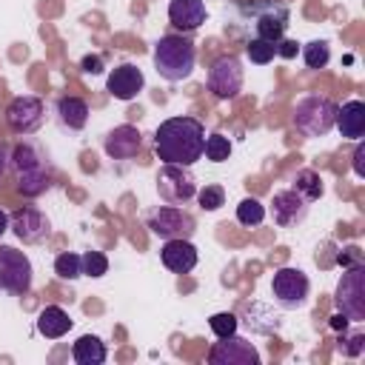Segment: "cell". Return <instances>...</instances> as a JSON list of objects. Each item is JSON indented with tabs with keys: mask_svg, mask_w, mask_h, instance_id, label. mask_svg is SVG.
<instances>
[{
	"mask_svg": "<svg viewBox=\"0 0 365 365\" xmlns=\"http://www.w3.org/2000/svg\"><path fill=\"white\" fill-rule=\"evenodd\" d=\"M205 148V128L197 117H168L154 131V151L163 163L194 165Z\"/></svg>",
	"mask_w": 365,
	"mask_h": 365,
	"instance_id": "cell-1",
	"label": "cell"
},
{
	"mask_svg": "<svg viewBox=\"0 0 365 365\" xmlns=\"http://www.w3.org/2000/svg\"><path fill=\"white\" fill-rule=\"evenodd\" d=\"M9 163L14 168L17 188L26 197H40V194H46L51 188V180H54L51 163L34 143H17L11 148V154H9Z\"/></svg>",
	"mask_w": 365,
	"mask_h": 365,
	"instance_id": "cell-2",
	"label": "cell"
},
{
	"mask_svg": "<svg viewBox=\"0 0 365 365\" xmlns=\"http://www.w3.org/2000/svg\"><path fill=\"white\" fill-rule=\"evenodd\" d=\"M197 63V48L188 37L182 34H165L157 40L154 46V68L163 80L168 83H180L185 77H191Z\"/></svg>",
	"mask_w": 365,
	"mask_h": 365,
	"instance_id": "cell-3",
	"label": "cell"
},
{
	"mask_svg": "<svg viewBox=\"0 0 365 365\" xmlns=\"http://www.w3.org/2000/svg\"><path fill=\"white\" fill-rule=\"evenodd\" d=\"M334 117H336V103L322 94L302 97L291 114L297 131L305 137H325L334 128Z\"/></svg>",
	"mask_w": 365,
	"mask_h": 365,
	"instance_id": "cell-4",
	"label": "cell"
},
{
	"mask_svg": "<svg viewBox=\"0 0 365 365\" xmlns=\"http://www.w3.org/2000/svg\"><path fill=\"white\" fill-rule=\"evenodd\" d=\"M157 194L168 205H185L188 200L197 197V177L191 174L188 165L163 163V168L157 174Z\"/></svg>",
	"mask_w": 365,
	"mask_h": 365,
	"instance_id": "cell-5",
	"label": "cell"
},
{
	"mask_svg": "<svg viewBox=\"0 0 365 365\" xmlns=\"http://www.w3.org/2000/svg\"><path fill=\"white\" fill-rule=\"evenodd\" d=\"M339 314H345L351 322H362L365 319V265H351L345 268L339 285H336V297H334Z\"/></svg>",
	"mask_w": 365,
	"mask_h": 365,
	"instance_id": "cell-6",
	"label": "cell"
},
{
	"mask_svg": "<svg viewBox=\"0 0 365 365\" xmlns=\"http://www.w3.org/2000/svg\"><path fill=\"white\" fill-rule=\"evenodd\" d=\"M271 294L277 299L279 308L285 311H297L308 302L311 297V279L305 277V271L299 268H279L274 271V279H271Z\"/></svg>",
	"mask_w": 365,
	"mask_h": 365,
	"instance_id": "cell-7",
	"label": "cell"
},
{
	"mask_svg": "<svg viewBox=\"0 0 365 365\" xmlns=\"http://www.w3.org/2000/svg\"><path fill=\"white\" fill-rule=\"evenodd\" d=\"M31 259L14 245H0V294H26L31 288Z\"/></svg>",
	"mask_w": 365,
	"mask_h": 365,
	"instance_id": "cell-8",
	"label": "cell"
},
{
	"mask_svg": "<svg viewBox=\"0 0 365 365\" xmlns=\"http://www.w3.org/2000/svg\"><path fill=\"white\" fill-rule=\"evenodd\" d=\"M242 63L234 57V54H222L211 63L208 68V91L217 97V100H234L240 91H242Z\"/></svg>",
	"mask_w": 365,
	"mask_h": 365,
	"instance_id": "cell-9",
	"label": "cell"
},
{
	"mask_svg": "<svg viewBox=\"0 0 365 365\" xmlns=\"http://www.w3.org/2000/svg\"><path fill=\"white\" fill-rule=\"evenodd\" d=\"M148 228L163 240H188L197 231V222L188 211L177 205H160L157 211L148 214Z\"/></svg>",
	"mask_w": 365,
	"mask_h": 365,
	"instance_id": "cell-10",
	"label": "cell"
},
{
	"mask_svg": "<svg viewBox=\"0 0 365 365\" xmlns=\"http://www.w3.org/2000/svg\"><path fill=\"white\" fill-rule=\"evenodd\" d=\"M208 362L211 365H259V351L245 336L228 334L208 348Z\"/></svg>",
	"mask_w": 365,
	"mask_h": 365,
	"instance_id": "cell-11",
	"label": "cell"
},
{
	"mask_svg": "<svg viewBox=\"0 0 365 365\" xmlns=\"http://www.w3.org/2000/svg\"><path fill=\"white\" fill-rule=\"evenodd\" d=\"M43 100L40 97H31V94H23V97H14L6 108V125L14 131V134H34L40 125H43Z\"/></svg>",
	"mask_w": 365,
	"mask_h": 365,
	"instance_id": "cell-12",
	"label": "cell"
},
{
	"mask_svg": "<svg viewBox=\"0 0 365 365\" xmlns=\"http://www.w3.org/2000/svg\"><path fill=\"white\" fill-rule=\"evenodd\" d=\"M9 228H11L14 237H17L20 242H26V245H37V242L48 240V234H51L48 217H46L40 208H34V205L17 208V211L9 217Z\"/></svg>",
	"mask_w": 365,
	"mask_h": 365,
	"instance_id": "cell-13",
	"label": "cell"
},
{
	"mask_svg": "<svg viewBox=\"0 0 365 365\" xmlns=\"http://www.w3.org/2000/svg\"><path fill=\"white\" fill-rule=\"evenodd\" d=\"M308 200L294 191V188H285V191H277L274 194V202H271V211H274V222L279 228H297L305 217H308Z\"/></svg>",
	"mask_w": 365,
	"mask_h": 365,
	"instance_id": "cell-14",
	"label": "cell"
},
{
	"mask_svg": "<svg viewBox=\"0 0 365 365\" xmlns=\"http://www.w3.org/2000/svg\"><path fill=\"white\" fill-rule=\"evenodd\" d=\"M143 86H145V77H143V71H140L137 66H131V63L114 66L111 74H108V80H106L108 94H111L114 100H123V103L134 100V97L143 91Z\"/></svg>",
	"mask_w": 365,
	"mask_h": 365,
	"instance_id": "cell-15",
	"label": "cell"
},
{
	"mask_svg": "<svg viewBox=\"0 0 365 365\" xmlns=\"http://www.w3.org/2000/svg\"><path fill=\"white\" fill-rule=\"evenodd\" d=\"M288 9L279 6V3H265L259 11H254V29H257V37L259 40H268V43H279L285 37V29H288Z\"/></svg>",
	"mask_w": 365,
	"mask_h": 365,
	"instance_id": "cell-16",
	"label": "cell"
},
{
	"mask_svg": "<svg viewBox=\"0 0 365 365\" xmlns=\"http://www.w3.org/2000/svg\"><path fill=\"white\" fill-rule=\"evenodd\" d=\"M103 148H106V154L111 160H131L143 148V134L134 125H117V128H111L106 134Z\"/></svg>",
	"mask_w": 365,
	"mask_h": 365,
	"instance_id": "cell-17",
	"label": "cell"
},
{
	"mask_svg": "<svg viewBox=\"0 0 365 365\" xmlns=\"http://www.w3.org/2000/svg\"><path fill=\"white\" fill-rule=\"evenodd\" d=\"M160 259L171 274H188L197 268V248L188 240H165L160 248Z\"/></svg>",
	"mask_w": 365,
	"mask_h": 365,
	"instance_id": "cell-18",
	"label": "cell"
},
{
	"mask_svg": "<svg viewBox=\"0 0 365 365\" xmlns=\"http://www.w3.org/2000/svg\"><path fill=\"white\" fill-rule=\"evenodd\" d=\"M205 3L202 0H171L168 3V20L180 31H197L205 23Z\"/></svg>",
	"mask_w": 365,
	"mask_h": 365,
	"instance_id": "cell-19",
	"label": "cell"
},
{
	"mask_svg": "<svg viewBox=\"0 0 365 365\" xmlns=\"http://www.w3.org/2000/svg\"><path fill=\"white\" fill-rule=\"evenodd\" d=\"M334 125L339 128L342 137L362 140V134H365V103L362 100H348V103H342V108L336 106Z\"/></svg>",
	"mask_w": 365,
	"mask_h": 365,
	"instance_id": "cell-20",
	"label": "cell"
},
{
	"mask_svg": "<svg viewBox=\"0 0 365 365\" xmlns=\"http://www.w3.org/2000/svg\"><path fill=\"white\" fill-rule=\"evenodd\" d=\"M88 114H91V111H88V103L80 100V97L66 94V97L57 100V120H60V125L68 128V131H80V128H86Z\"/></svg>",
	"mask_w": 365,
	"mask_h": 365,
	"instance_id": "cell-21",
	"label": "cell"
},
{
	"mask_svg": "<svg viewBox=\"0 0 365 365\" xmlns=\"http://www.w3.org/2000/svg\"><path fill=\"white\" fill-rule=\"evenodd\" d=\"M106 356H108V348L97 334H83L71 345V359L77 365H103Z\"/></svg>",
	"mask_w": 365,
	"mask_h": 365,
	"instance_id": "cell-22",
	"label": "cell"
},
{
	"mask_svg": "<svg viewBox=\"0 0 365 365\" xmlns=\"http://www.w3.org/2000/svg\"><path fill=\"white\" fill-rule=\"evenodd\" d=\"M71 317L60 308V305H46L40 314H37V334H43L46 339H60L68 334L71 328Z\"/></svg>",
	"mask_w": 365,
	"mask_h": 365,
	"instance_id": "cell-23",
	"label": "cell"
},
{
	"mask_svg": "<svg viewBox=\"0 0 365 365\" xmlns=\"http://www.w3.org/2000/svg\"><path fill=\"white\" fill-rule=\"evenodd\" d=\"M237 222L245 225V228H257L265 222V205L257 200V197H245L240 200L237 205Z\"/></svg>",
	"mask_w": 365,
	"mask_h": 365,
	"instance_id": "cell-24",
	"label": "cell"
},
{
	"mask_svg": "<svg viewBox=\"0 0 365 365\" xmlns=\"http://www.w3.org/2000/svg\"><path fill=\"white\" fill-rule=\"evenodd\" d=\"M294 191H299L308 202H314V200H319L322 197V177L317 174V171H311V168H305V171H297V177H294V185H291Z\"/></svg>",
	"mask_w": 365,
	"mask_h": 365,
	"instance_id": "cell-25",
	"label": "cell"
},
{
	"mask_svg": "<svg viewBox=\"0 0 365 365\" xmlns=\"http://www.w3.org/2000/svg\"><path fill=\"white\" fill-rule=\"evenodd\" d=\"M302 60L308 68H325L328 60H331V48L325 40H311L302 46Z\"/></svg>",
	"mask_w": 365,
	"mask_h": 365,
	"instance_id": "cell-26",
	"label": "cell"
},
{
	"mask_svg": "<svg viewBox=\"0 0 365 365\" xmlns=\"http://www.w3.org/2000/svg\"><path fill=\"white\" fill-rule=\"evenodd\" d=\"M202 154H205L211 163H225V160L231 157V140H228L225 134L214 131V134L205 137V148H202Z\"/></svg>",
	"mask_w": 365,
	"mask_h": 365,
	"instance_id": "cell-27",
	"label": "cell"
},
{
	"mask_svg": "<svg viewBox=\"0 0 365 365\" xmlns=\"http://www.w3.org/2000/svg\"><path fill=\"white\" fill-rule=\"evenodd\" d=\"M54 274H57L60 279H77V277H83L80 254H74V251L57 254V259H54Z\"/></svg>",
	"mask_w": 365,
	"mask_h": 365,
	"instance_id": "cell-28",
	"label": "cell"
},
{
	"mask_svg": "<svg viewBox=\"0 0 365 365\" xmlns=\"http://www.w3.org/2000/svg\"><path fill=\"white\" fill-rule=\"evenodd\" d=\"M245 51H248V60H251V63H257V66H268V63L274 60V54H277V43H268V40L254 37V40H248Z\"/></svg>",
	"mask_w": 365,
	"mask_h": 365,
	"instance_id": "cell-29",
	"label": "cell"
},
{
	"mask_svg": "<svg viewBox=\"0 0 365 365\" xmlns=\"http://www.w3.org/2000/svg\"><path fill=\"white\" fill-rule=\"evenodd\" d=\"M80 268H83V277H103L108 271V257L103 251H86L80 254Z\"/></svg>",
	"mask_w": 365,
	"mask_h": 365,
	"instance_id": "cell-30",
	"label": "cell"
},
{
	"mask_svg": "<svg viewBox=\"0 0 365 365\" xmlns=\"http://www.w3.org/2000/svg\"><path fill=\"white\" fill-rule=\"evenodd\" d=\"M197 200H200V208H205V211H217V208H222L225 205V191H222V185H205L202 191H197Z\"/></svg>",
	"mask_w": 365,
	"mask_h": 365,
	"instance_id": "cell-31",
	"label": "cell"
},
{
	"mask_svg": "<svg viewBox=\"0 0 365 365\" xmlns=\"http://www.w3.org/2000/svg\"><path fill=\"white\" fill-rule=\"evenodd\" d=\"M208 328L214 331V336H228V334H237V317L231 311H220L208 319Z\"/></svg>",
	"mask_w": 365,
	"mask_h": 365,
	"instance_id": "cell-32",
	"label": "cell"
},
{
	"mask_svg": "<svg viewBox=\"0 0 365 365\" xmlns=\"http://www.w3.org/2000/svg\"><path fill=\"white\" fill-rule=\"evenodd\" d=\"M339 351L345 356H359L365 351V334H354L348 339H339Z\"/></svg>",
	"mask_w": 365,
	"mask_h": 365,
	"instance_id": "cell-33",
	"label": "cell"
},
{
	"mask_svg": "<svg viewBox=\"0 0 365 365\" xmlns=\"http://www.w3.org/2000/svg\"><path fill=\"white\" fill-rule=\"evenodd\" d=\"M336 262L342 268H351V265H362V248L359 245H345L339 254H336Z\"/></svg>",
	"mask_w": 365,
	"mask_h": 365,
	"instance_id": "cell-34",
	"label": "cell"
},
{
	"mask_svg": "<svg viewBox=\"0 0 365 365\" xmlns=\"http://www.w3.org/2000/svg\"><path fill=\"white\" fill-rule=\"evenodd\" d=\"M80 68H83L86 74H100V71H103V57H100V54H86V57L80 60Z\"/></svg>",
	"mask_w": 365,
	"mask_h": 365,
	"instance_id": "cell-35",
	"label": "cell"
},
{
	"mask_svg": "<svg viewBox=\"0 0 365 365\" xmlns=\"http://www.w3.org/2000/svg\"><path fill=\"white\" fill-rule=\"evenodd\" d=\"M297 51H299V43H297V40H285V37H282V40L277 43V54L285 57V60L297 57Z\"/></svg>",
	"mask_w": 365,
	"mask_h": 365,
	"instance_id": "cell-36",
	"label": "cell"
},
{
	"mask_svg": "<svg viewBox=\"0 0 365 365\" xmlns=\"http://www.w3.org/2000/svg\"><path fill=\"white\" fill-rule=\"evenodd\" d=\"M354 174L365 177V143H359L356 151H354Z\"/></svg>",
	"mask_w": 365,
	"mask_h": 365,
	"instance_id": "cell-37",
	"label": "cell"
},
{
	"mask_svg": "<svg viewBox=\"0 0 365 365\" xmlns=\"http://www.w3.org/2000/svg\"><path fill=\"white\" fill-rule=\"evenodd\" d=\"M348 322H351V319H348L345 314H334V317H331V328H334V331H342V334H345Z\"/></svg>",
	"mask_w": 365,
	"mask_h": 365,
	"instance_id": "cell-38",
	"label": "cell"
},
{
	"mask_svg": "<svg viewBox=\"0 0 365 365\" xmlns=\"http://www.w3.org/2000/svg\"><path fill=\"white\" fill-rule=\"evenodd\" d=\"M6 231H9V214H6L3 208H0V237H3Z\"/></svg>",
	"mask_w": 365,
	"mask_h": 365,
	"instance_id": "cell-39",
	"label": "cell"
},
{
	"mask_svg": "<svg viewBox=\"0 0 365 365\" xmlns=\"http://www.w3.org/2000/svg\"><path fill=\"white\" fill-rule=\"evenodd\" d=\"M6 165H9V154H6V148L0 145V177L6 174Z\"/></svg>",
	"mask_w": 365,
	"mask_h": 365,
	"instance_id": "cell-40",
	"label": "cell"
}]
</instances>
